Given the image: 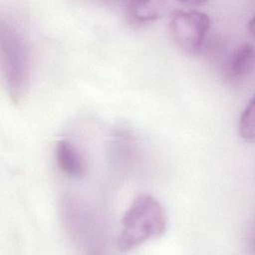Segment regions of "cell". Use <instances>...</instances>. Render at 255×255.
Instances as JSON below:
<instances>
[{
	"label": "cell",
	"instance_id": "5b68a950",
	"mask_svg": "<svg viewBox=\"0 0 255 255\" xmlns=\"http://www.w3.org/2000/svg\"><path fill=\"white\" fill-rule=\"evenodd\" d=\"M255 51L250 43L237 46L223 65V77L231 84H240L254 72Z\"/></svg>",
	"mask_w": 255,
	"mask_h": 255
},
{
	"label": "cell",
	"instance_id": "3957f363",
	"mask_svg": "<svg viewBox=\"0 0 255 255\" xmlns=\"http://www.w3.org/2000/svg\"><path fill=\"white\" fill-rule=\"evenodd\" d=\"M60 209L64 228L78 247L98 252V248L105 246V224L93 206L79 197L66 195Z\"/></svg>",
	"mask_w": 255,
	"mask_h": 255
},
{
	"label": "cell",
	"instance_id": "6da1fadb",
	"mask_svg": "<svg viewBox=\"0 0 255 255\" xmlns=\"http://www.w3.org/2000/svg\"><path fill=\"white\" fill-rule=\"evenodd\" d=\"M1 71L9 98L19 104L28 94L32 74V51L23 25L11 16L0 24Z\"/></svg>",
	"mask_w": 255,
	"mask_h": 255
},
{
	"label": "cell",
	"instance_id": "8992f818",
	"mask_svg": "<svg viewBox=\"0 0 255 255\" xmlns=\"http://www.w3.org/2000/svg\"><path fill=\"white\" fill-rule=\"evenodd\" d=\"M56 162L59 169L67 176L72 178H80L86 172L85 159L71 141L63 139L60 140L55 149Z\"/></svg>",
	"mask_w": 255,
	"mask_h": 255
},
{
	"label": "cell",
	"instance_id": "7a4b0ae2",
	"mask_svg": "<svg viewBox=\"0 0 255 255\" xmlns=\"http://www.w3.org/2000/svg\"><path fill=\"white\" fill-rule=\"evenodd\" d=\"M167 226V215L162 204L150 194H139L128 206L122 219L117 240L118 249L130 251L150 240L161 237Z\"/></svg>",
	"mask_w": 255,
	"mask_h": 255
},
{
	"label": "cell",
	"instance_id": "ba28073f",
	"mask_svg": "<svg viewBox=\"0 0 255 255\" xmlns=\"http://www.w3.org/2000/svg\"><path fill=\"white\" fill-rule=\"evenodd\" d=\"M238 130L240 136L252 142L254 140V99L251 98L244 108L238 124Z\"/></svg>",
	"mask_w": 255,
	"mask_h": 255
},
{
	"label": "cell",
	"instance_id": "52a82bcc",
	"mask_svg": "<svg viewBox=\"0 0 255 255\" xmlns=\"http://www.w3.org/2000/svg\"><path fill=\"white\" fill-rule=\"evenodd\" d=\"M165 4V2L158 1L128 2L126 6V15L131 24L142 26L160 18L164 12Z\"/></svg>",
	"mask_w": 255,
	"mask_h": 255
},
{
	"label": "cell",
	"instance_id": "277c9868",
	"mask_svg": "<svg viewBox=\"0 0 255 255\" xmlns=\"http://www.w3.org/2000/svg\"><path fill=\"white\" fill-rule=\"evenodd\" d=\"M209 30V17L200 10L176 9L170 15L169 35L175 46L188 55L201 53Z\"/></svg>",
	"mask_w": 255,
	"mask_h": 255
}]
</instances>
